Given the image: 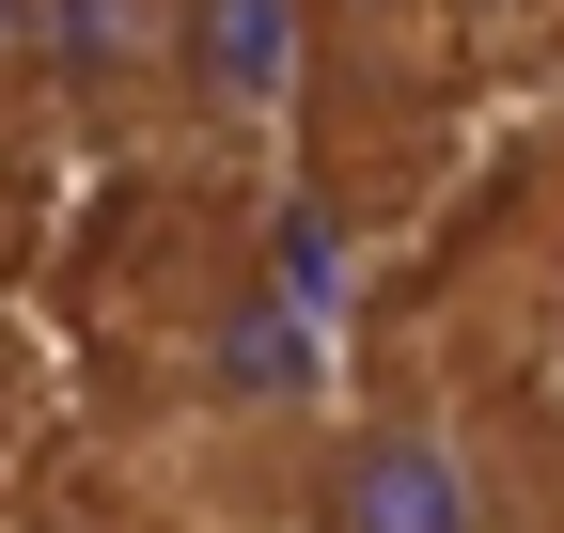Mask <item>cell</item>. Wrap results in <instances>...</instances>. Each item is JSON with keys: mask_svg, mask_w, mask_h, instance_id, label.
Wrapping results in <instances>:
<instances>
[{"mask_svg": "<svg viewBox=\"0 0 564 533\" xmlns=\"http://www.w3.org/2000/svg\"><path fill=\"white\" fill-rule=\"evenodd\" d=\"M314 533H486V487H470V455L423 424V409H392V424H345L329 439Z\"/></svg>", "mask_w": 564, "mask_h": 533, "instance_id": "cell-2", "label": "cell"}, {"mask_svg": "<svg viewBox=\"0 0 564 533\" xmlns=\"http://www.w3.org/2000/svg\"><path fill=\"white\" fill-rule=\"evenodd\" d=\"M158 63H173V0H47V32H32V79H63L79 110L158 95Z\"/></svg>", "mask_w": 564, "mask_h": 533, "instance_id": "cell-3", "label": "cell"}, {"mask_svg": "<svg viewBox=\"0 0 564 533\" xmlns=\"http://www.w3.org/2000/svg\"><path fill=\"white\" fill-rule=\"evenodd\" d=\"M314 95V32L299 0H173V63H158V110H188L204 142H251Z\"/></svg>", "mask_w": 564, "mask_h": 533, "instance_id": "cell-1", "label": "cell"}, {"mask_svg": "<svg viewBox=\"0 0 564 533\" xmlns=\"http://www.w3.org/2000/svg\"><path fill=\"white\" fill-rule=\"evenodd\" d=\"M32 32H47V0H0V79L32 63Z\"/></svg>", "mask_w": 564, "mask_h": 533, "instance_id": "cell-4", "label": "cell"}, {"mask_svg": "<svg viewBox=\"0 0 564 533\" xmlns=\"http://www.w3.org/2000/svg\"><path fill=\"white\" fill-rule=\"evenodd\" d=\"M455 17H549V0H455Z\"/></svg>", "mask_w": 564, "mask_h": 533, "instance_id": "cell-5", "label": "cell"}]
</instances>
